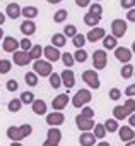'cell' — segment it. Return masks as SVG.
I'll return each mask as SVG.
<instances>
[{
	"mask_svg": "<svg viewBox=\"0 0 135 146\" xmlns=\"http://www.w3.org/2000/svg\"><path fill=\"white\" fill-rule=\"evenodd\" d=\"M99 21H101V17H98V16H94V14H86L84 16V23L87 24V26H91V28H96L98 24H99Z\"/></svg>",
	"mask_w": 135,
	"mask_h": 146,
	"instance_id": "603a6c76",
	"label": "cell"
},
{
	"mask_svg": "<svg viewBox=\"0 0 135 146\" xmlns=\"http://www.w3.org/2000/svg\"><path fill=\"white\" fill-rule=\"evenodd\" d=\"M31 131H33V127L29 125V124H26V125H22V127H10L9 131H7V134H9V137L12 139V141H21V139H24V137H28L29 134H31Z\"/></svg>",
	"mask_w": 135,
	"mask_h": 146,
	"instance_id": "6da1fadb",
	"label": "cell"
},
{
	"mask_svg": "<svg viewBox=\"0 0 135 146\" xmlns=\"http://www.w3.org/2000/svg\"><path fill=\"white\" fill-rule=\"evenodd\" d=\"M132 52L135 53V41H133V45H132Z\"/></svg>",
	"mask_w": 135,
	"mask_h": 146,
	"instance_id": "91938a15",
	"label": "cell"
},
{
	"mask_svg": "<svg viewBox=\"0 0 135 146\" xmlns=\"http://www.w3.org/2000/svg\"><path fill=\"white\" fill-rule=\"evenodd\" d=\"M67 103H69V96H67V95H58L53 100V110H62Z\"/></svg>",
	"mask_w": 135,
	"mask_h": 146,
	"instance_id": "d6986e66",
	"label": "cell"
},
{
	"mask_svg": "<svg viewBox=\"0 0 135 146\" xmlns=\"http://www.w3.org/2000/svg\"><path fill=\"white\" fill-rule=\"evenodd\" d=\"M62 83L67 86V88H72L74 84H75V78H74V72L70 70V69H65L63 72H62Z\"/></svg>",
	"mask_w": 135,
	"mask_h": 146,
	"instance_id": "9c48e42d",
	"label": "cell"
},
{
	"mask_svg": "<svg viewBox=\"0 0 135 146\" xmlns=\"http://www.w3.org/2000/svg\"><path fill=\"white\" fill-rule=\"evenodd\" d=\"M106 35H104V29L103 28H92L91 31H89V35L86 36V40H89V41H98V40H103Z\"/></svg>",
	"mask_w": 135,
	"mask_h": 146,
	"instance_id": "4fadbf2b",
	"label": "cell"
},
{
	"mask_svg": "<svg viewBox=\"0 0 135 146\" xmlns=\"http://www.w3.org/2000/svg\"><path fill=\"white\" fill-rule=\"evenodd\" d=\"M60 139H62V132H60V129L51 127V129L48 131V141H51V143L58 144V141H60Z\"/></svg>",
	"mask_w": 135,
	"mask_h": 146,
	"instance_id": "7402d4cb",
	"label": "cell"
},
{
	"mask_svg": "<svg viewBox=\"0 0 135 146\" xmlns=\"http://www.w3.org/2000/svg\"><path fill=\"white\" fill-rule=\"evenodd\" d=\"M89 102H91V93H89L87 90H79L77 95L74 96V100H72L74 107H77V108H81L82 105H86V103H89Z\"/></svg>",
	"mask_w": 135,
	"mask_h": 146,
	"instance_id": "7a4b0ae2",
	"label": "cell"
},
{
	"mask_svg": "<svg viewBox=\"0 0 135 146\" xmlns=\"http://www.w3.org/2000/svg\"><path fill=\"white\" fill-rule=\"evenodd\" d=\"M12 146H22V144H19V143H12Z\"/></svg>",
	"mask_w": 135,
	"mask_h": 146,
	"instance_id": "94428289",
	"label": "cell"
},
{
	"mask_svg": "<svg viewBox=\"0 0 135 146\" xmlns=\"http://www.w3.org/2000/svg\"><path fill=\"white\" fill-rule=\"evenodd\" d=\"M125 95H126V96H133V95H135V84H130V86L126 88Z\"/></svg>",
	"mask_w": 135,
	"mask_h": 146,
	"instance_id": "f907efd6",
	"label": "cell"
},
{
	"mask_svg": "<svg viewBox=\"0 0 135 146\" xmlns=\"http://www.w3.org/2000/svg\"><path fill=\"white\" fill-rule=\"evenodd\" d=\"M21 102H22V103H31V105H33V102H34V95L29 93V91H24V93L21 95Z\"/></svg>",
	"mask_w": 135,
	"mask_h": 146,
	"instance_id": "8d00e7d4",
	"label": "cell"
},
{
	"mask_svg": "<svg viewBox=\"0 0 135 146\" xmlns=\"http://www.w3.org/2000/svg\"><path fill=\"white\" fill-rule=\"evenodd\" d=\"M118 132H120V139L121 141H126V143L135 137V132H133L132 127H121V129H118Z\"/></svg>",
	"mask_w": 135,
	"mask_h": 146,
	"instance_id": "ac0fdd59",
	"label": "cell"
},
{
	"mask_svg": "<svg viewBox=\"0 0 135 146\" xmlns=\"http://www.w3.org/2000/svg\"><path fill=\"white\" fill-rule=\"evenodd\" d=\"M84 43H86V36H84V35H81V33H77V35L74 36V45L81 50V48L84 46Z\"/></svg>",
	"mask_w": 135,
	"mask_h": 146,
	"instance_id": "836d02e7",
	"label": "cell"
},
{
	"mask_svg": "<svg viewBox=\"0 0 135 146\" xmlns=\"http://www.w3.org/2000/svg\"><path fill=\"white\" fill-rule=\"evenodd\" d=\"M43 53L46 55V58L50 60V62H56L58 58H62V53L51 45V46H46V48H43Z\"/></svg>",
	"mask_w": 135,
	"mask_h": 146,
	"instance_id": "30bf717a",
	"label": "cell"
},
{
	"mask_svg": "<svg viewBox=\"0 0 135 146\" xmlns=\"http://www.w3.org/2000/svg\"><path fill=\"white\" fill-rule=\"evenodd\" d=\"M67 16H69V12H67L65 9H60V11H56V12H55V16H53V21H55L56 24H60V23H65Z\"/></svg>",
	"mask_w": 135,
	"mask_h": 146,
	"instance_id": "d4e9b609",
	"label": "cell"
},
{
	"mask_svg": "<svg viewBox=\"0 0 135 146\" xmlns=\"http://www.w3.org/2000/svg\"><path fill=\"white\" fill-rule=\"evenodd\" d=\"M19 46H21L24 52H29V50L33 48V43L29 41V38H24V40H21V41H19Z\"/></svg>",
	"mask_w": 135,
	"mask_h": 146,
	"instance_id": "60d3db41",
	"label": "cell"
},
{
	"mask_svg": "<svg viewBox=\"0 0 135 146\" xmlns=\"http://www.w3.org/2000/svg\"><path fill=\"white\" fill-rule=\"evenodd\" d=\"M89 14H94V16L101 17V14H103V5H101L99 2H96V4H91V5H89Z\"/></svg>",
	"mask_w": 135,
	"mask_h": 146,
	"instance_id": "4316f807",
	"label": "cell"
},
{
	"mask_svg": "<svg viewBox=\"0 0 135 146\" xmlns=\"http://www.w3.org/2000/svg\"><path fill=\"white\" fill-rule=\"evenodd\" d=\"M104 129H106V131H109V132L118 131V124H116V120H115V119H108V120L104 122Z\"/></svg>",
	"mask_w": 135,
	"mask_h": 146,
	"instance_id": "1f68e13d",
	"label": "cell"
},
{
	"mask_svg": "<svg viewBox=\"0 0 135 146\" xmlns=\"http://www.w3.org/2000/svg\"><path fill=\"white\" fill-rule=\"evenodd\" d=\"M14 62L17 65H28L31 62V57H29L28 52H16L14 53Z\"/></svg>",
	"mask_w": 135,
	"mask_h": 146,
	"instance_id": "5bb4252c",
	"label": "cell"
},
{
	"mask_svg": "<svg viewBox=\"0 0 135 146\" xmlns=\"http://www.w3.org/2000/svg\"><path fill=\"white\" fill-rule=\"evenodd\" d=\"M120 5L123 7V9H133L135 7V0H120Z\"/></svg>",
	"mask_w": 135,
	"mask_h": 146,
	"instance_id": "ee69618b",
	"label": "cell"
},
{
	"mask_svg": "<svg viewBox=\"0 0 135 146\" xmlns=\"http://www.w3.org/2000/svg\"><path fill=\"white\" fill-rule=\"evenodd\" d=\"M126 146H135V139H132V141H128V143H126Z\"/></svg>",
	"mask_w": 135,
	"mask_h": 146,
	"instance_id": "11a10c76",
	"label": "cell"
},
{
	"mask_svg": "<svg viewBox=\"0 0 135 146\" xmlns=\"http://www.w3.org/2000/svg\"><path fill=\"white\" fill-rule=\"evenodd\" d=\"M96 2H99V0H96Z\"/></svg>",
	"mask_w": 135,
	"mask_h": 146,
	"instance_id": "6125c7cd",
	"label": "cell"
},
{
	"mask_svg": "<svg viewBox=\"0 0 135 146\" xmlns=\"http://www.w3.org/2000/svg\"><path fill=\"white\" fill-rule=\"evenodd\" d=\"M43 146H58V144H55V143H51V141H46Z\"/></svg>",
	"mask_w": 135,
	"mask_h": 146,
	"instance_id": "db71d44e",
	"label": "cell"
},
{
	"mask_svg": "<svg viewBox=\"0 0 135 146\" xmlns=\"http://www.w3.org/2000/svg\"><path fill=\"white\" fill-rule=\"evenodd\" d=\"M82 78H84V81H86L91 88H94V90L99 88V78H98V74H96V70H86L84 74H82Z\"/></svg>",
	"mask_w": 135,
	"mask_h": 146,
	"instance_id": "5b68a950",
	"label": "cell"
},
{
	"mask_svg": "<svg viewBox=\"0 0 135 146\" xmlns=\"http://www.w3.org/2000/svg\"><path fill=\"white\" fill-rule=\"evenodd\" d=\"M10 70V62L9 60H0V72L2 74H5V72Z\"/></svg>",
	"mask_w": 135,
	"mask_h": 146,
	"instance_id": "7bdbcfd3",
	"label": "cell"
},
{
	"mask_svg": "<svg viewBox=\"0 0 135 146\" xmlns=\"http://www.w3.org/2000/svg\"><path fill=\"white\" fill-rule=\"evenodd\" d=\"M74 60H75V62H86V60H87V53H86V50H84V48L77 50V52L74 53Z\"/></svg>",
	"mask_w": 135,
	"mask_h": 146,
	"instance_id": "4dcf8cb0",
	"label": "cell"
},
{
	"mask_svg": "<svg viewBox=\"0 0 135 146\" xmlns=\"http://www.w3.org/2000/svg\"><path fill=\"white\" fill-rule=\"evenodd\" d=\"M75 122H77V127H79L81 131H84V132H89L91 129H94V122H92L91 119L82 117V115H77V117H75Z\"/></svg>",
	"mask_w": 135,
	"mask_h": 146,
	"instance_id": "ba28073f",
	"label": "cell"
},
{
	"mask_svg": "<svg viewBox=\"0 0 135 146\" xmlns=\"http://www.w3.org/2000/svg\"><path fill=\"white\" fill-rule=\"evenodd\" d=\"M50 84H51L53 88H58V86L62 84V78H60L58 74H50Z\"/></svg>",
	"mask_w": 135,
	"mask_h": 146,
	"instance_id": "74e56055",
	"label": "cell"
},
{
	"mask_svg": "<svg viewBox=\"0 0 135 146\" xmlns=\"http://www.w3.org/2000/svg\"><path fill=\"white\" fill-rule=\"evenodd\" d=\"M21 31L26 35V38H29L31 35H34L36 33V24L33 23V21H29V19H26L22 24H21Z\"/></svg>",
	"mask_w": 135,
	"mask_h": 146,
	"instance_id": "7c38bea8",
	"label": "cell"
},
{
	"mask_svg": "<svg viewBox=\"0 0 135 146\" xmlns=\"http://www.w3.org/2000/svg\"><path fill=\"white\" fill-rule=\"evenodd\" d=\"M123 108L126 110V113H128V115H132V113H133V110H135V102H133L132 98H128V100H126V103L123 105Z\"/></svg>",
	"mask_w": 135,
	"mask_h": 146,
	"instance_id": "ab89813d",
	"label": "cell"
},
{
	"mask_svg": "<svg viewBox=\"0 0 135 146\" xmlns=\"http://www.w3.org/2000/svg\"><path fill=\"white\" fill-rule=\"evenodd\" d=\"M21 12H22V9L19 7V4H9L7 5V9H5V14L10 17V19H17L19 16H21Z\"/></svg>",
	"mask_w": 135,
	"mask_h": 146,
	"instance_id": "8fae6325",
	"label": "cell"
},
{
	"mask_svg": "<svg viewBox=\"0 0 135 146\" xmlns=\"http://www.w3.org/2000/svg\"><path fill=\"white\" fill-rule=\"evenodd\" d=\"M26 83L29 86H36L38 84V76L34 74V72H28V74H26Z\"/></svg>",
	"mask_w": 135,
	"mask_h": 146,
	"instance_id": "d590c367",
	"label": "cell"
},
{
	"mask_svg": "<svg viewBox=\"0 0 135 146\" xmlns=\"http://www.w3.org/2000/svg\"><path fill=\"white\" fill-rule=\"evenodd\" d=\"M19 46V41L14 38V36H7L5 41H4V50L5 52H16Z\"/></svg>",
	"mask_w": 135,
	"mask_h": 146,
	"instance_id": "e0dca14e",
	"label": "cell"
},
{
	"mask_svg": "<svg viewBox=\"0 0 135 146\" xmlns=\"http://www.w3.org/2000/svg\"><path fill=\"white\" fill-rule=\"evenodd\" d=\"M126 21L135 23V9H130V11H128V14H126Z\"/></svg>",
	"mask_w": 135,
	"mask_h": 146,
	"instance_id": "681fc988",
	"label": "cell"
},
{
	"mask_svg": "<svg viewBox=\"0 0 135 146\" xmlns=\"http://www.w3.org/2000/svg\"><path fill=\"white\" fill-rule=\"evenodd\" d=\"M38 14H39V11H38V7H34V5H28V7H24L22 12H21V16H24V17L29 19V21H33Z\"/></svg>",
	"mask_w": 135,
	"mask_h": 146,
	"instance_id": "2e32d148",
	"label": "cell"
},
{
	"mask_svg": "<svg viewBox=\"0 0 135 146\" xmlns=\"http://www.w3.org/2000/svg\"><path fill=\"white\" fill-rule=\"evenodd\" d=\"M111 31H113V36L115 38H121L125 33H126V21L123 19H115L111 23Z\"/></svg>",
	"mask_w": 135,
	"mask_h": 146,
	"instance_id": "3957f363",
	"label": "cell"
},
{
	"mask_svg": "<svg viewBox=\"0 0 135 146\" xmlns=\"http://www.w3.org/2000/svg\"><path fill=\"white\" fill-rule=\"evenodd\" d=\"M33 110H34V113L43 115V113L46 112V103H45L43 100H34V102H33Z\"/></svg>",
	"mask_w": 135,
	"mask_h": 146,
	"instance_id": "cb8c5ba5",
	"label": "cell"
},
{
	"mask_svg": "<svg viewBox=\"0 0 135 146\" xmlns=\"http://www.w3.org/2000/svg\"><path fill=\"white\" fill-rule=\"evenodd\" d=\"M62 60H63V64L67 65V67H72L74 65V55L72 53H69V52H67V53H62Z\"/></svg>",
	"mask_w": 135,
	"mask_h": 146,
	"instance_id": "d6a6232c",
	"label": "cell"
},
{
	"mask_svg": "<svg viewBox=\"0 0 135 146\" xmlns=\"http://www.w3.org/2000/svg\"><path fill=\"white\" fill-rule=\"evenodd\" d=\"M2 36H4V31H2V28H0V40H2Z\"/></svg>",
	"mask_w": 135,
	"mask_h": 146,
	"instance_id": "680465c9",
	"label": "cell"
},
{
	"mask_svg": "<svg viewBox=\"0 0 135 146\" xmlns=\"http://www.w3.org/2000/svg\"><path fill=\"white\" fill-rule=\"evenodd\" d=\"M104 134H106V129H104V125H101V124H96V125H94V136H96V137H104Z\"/></svg>",
	"mask_w": 135,
	"mask_h": 146,
	"instance_id": "f35d334b",
	"label": "cell"
},
{
	"mask_svg": "<svg viewBox=\"0 0 135 146\" xmlns=\"http://www.w3.org/2000/svg\"><path fill=\"white\" fill-rule=\"evenodd\" d=\"M34 74L36 76H50L51 74V65H50V62L36 60L34 62Z\"/></svg>",
	"mask_w": 135,
	"mask_h": 146,
	"instance_id": "277c9868",
	"label": "cell"
},
{
	"mask_svg": "<svg viewBox=\"0 0 135 146\" xmlns=\"http://www.w3.org/2000/svg\"><path fill=\"white\" fill-rule=\"evenodd\" d=\"M120 96H121L120 90H116V88H115V90H111V91H109V98H111V100H118Z\"/></svg>",
	"mask_w": 135,
	"mask_h": 146,
	"instance_id": "7dc6e473",
	"label": "cell"
},
{
	"mask_svg": "<svg viewBox=\"0 0 135 146\" xmlns=\"http://www.w3.org/2000/svg\"><path fill=\"white\" fill-rule=\"evenodd\" d=\"M133 67L130 65V64H126V65H123V69H121V78L123 79H128V78H132L133 76Z\"/></svg>",
	"mask_w": 135,
	"mask_h": 146,
	"instance_id": "f1b7e54d",
	"label": "cell"
},
{
	"mask_svg": "<svg viewBox=\"0 0 135 146\" xmlns=\"http://www.w3.org/2000/svg\"><path fill=\"white\" fill-rule=\"evenodd\" d=\"M82 117H86V119H92V115H94V110L92 108H89V107H86V108H82V113H81Z\"/></svg>",
	"mask_w": 135,
	"mask_h": 146,
	"instance_id": "f6af8a7d",
	"label": "cell"
},
{
	"mask_svg": "<svg viewBox=\"0 0 135 146\" xmlns=\"http://www.w3.org/2000/svg\"><path fill=\"white\" fill-rule=\"evenodd\" d=\"M63 120H65V117H63V113H60V112H53V113L46 115V122H48L50 125H60V124H63Z\"/></svg>",
	"mask_w": 135,
	"mask_h": 146,
	"instance_id": "9a60e30c",
	"label": "cell"
},
{
	"mask_svg": "<svg viewBox=\"0 0 135 146\" xmlns=\"http://www.w3.org/2000/svg\"><path fill=\"white\" fill-rule=\"evenodd\" d=\"M75 5L77 7H89L91 5V0H75Z\"/></svg>",
	"mask_w": 135,
	"mask_h": 146,
	"instance_id": "c3c4849f",
	"label": "cell"
},
{
	"mask_svg": "<svg viewBox=\"0 0 135 146\" xmlns=\"http://www.w3.org/2000/svg\"><path fill=\"white\" fill-rule=\"evenodd\" d=\"M113 113H115V117H116L118 120H123L125 117H128V113H126V110H125L123 107H116V108L113 110Z\"/></svg>",
	"mask_w": 135,
	"mask_h": 146,
	"instance_id": "e575fe53",
	"label": "cell"
},
{
	"mask_svg": "<svg viewBox=\"0 0 135 146\" xmlns=\"http://www.w3.org/2000/svg\"><path fill=\"white\" fill-rule=\"evenodd\" d=\"M21 105H22L21 100H12V102L9 103V110H10V112H19V110H21Z\"/></svg>",
	"mask_w": 135,
	"mask_h": 146,
	"instance_id": "b9f144b4",
	"label": "cell"
},
{
	"mask_svg": "<svg viewBox=\"0 0 135 146\" xmlns=\"http://www.w3.org/2000/svg\"><path fill=\"white\" fill-rule=\"evenodd\" d=\"M28 53H29V57H31V58L38 60V58L41 57V53H43V48H41V45H34V46H33Z\"/></svg>",
	"mask_w": 135,
	"mask_h": 146,
	"instance_id": "83f0119b",
	"label": "cell"
},
{
	"mask_svg": "<svg viewBox=\"0 0 135 146\" xmlns=\"http://www.w3.org/2000/svg\"><path fill=\"white\" fill-rule=\"evenodd\" d=\"M128 122H130V125H132V127H135V113H132V115H130Z\"/></svg>",
	"mask_w": 135,
	"mask_h": 146,
	"instance_id": "816d5d0a",
	"label": "cell"
},
{
	"mask_svg": "<svg viewBox=\"0 0 135 146\" xmlns=\"http://www.w3.org/2000/svg\"><path fill=\"white\" fill-rule=\"evenodd\" d=\"M5 23V14H2V12H0V26H2Z\"/></svg>",
	"mask_w": 135,
	"mask_h": 146,
	"instance_id": "f5cc1de1",
	"label": "cell"
},
{
	"mask_svg": "<svg viewBox=\"0 0 135 146\" xmlns=\"http://www.w3.org/2000/svg\"><path fill=\"white\" fill-rule=\"evenodd\" d=\"M115 57H116L120 62L128 64L130 58H132V52H130L128 48H125V46H116V48H115Z\"/></svg>",
	"mask_w": 135,
	"mask_h": 146,
	"instance_id": "8992f818",
	"label": "cell"
},
{
	"mask_svg": "<svg viewBox=\"0 0 135 146\" xmlns=\"http://www.w3.org/2000/svg\"><path fill=\"white\" fill-rule=\"evenodd\" d=\"M103 45H104V48H109V50H113V48H116V38L111 35V36H104L103 38Z\"/></svg>",
	"mask_w": 135,
	"mask_h": 146,
	"instance_id": "484cf974",
	"label": "cell"
},
{
	"mask_svg": "<svg viewBox=\"0 0 135 146\" xmlns=\"http://www.w3.org/2000/svg\"><path fill=\"white\" fill-rule=\"evenodd\" d=\"M48 2H50V4H60L62 0H48Z\"/></svg>",
	"mask_w": 135,
	"mask_h": 146,
	"instance_id": "9f6ffc18",
	"label": "cell"
},
{
	"mask_svg": "<svg viewBox=\"0 0 135 146\" xmlns=\"http://www.w3.org/2000/svg\"><path fill=\"white\" fill-rule=\"evenodd\" d=\"M17 88H19V84H17L16 79H10V81L7 83V90H9V91H16Z\"/></svg>",
	"mask_w": 135,
	"mask_h": 146,
	"instance_id": "bcb514c9",
	"label": "cell"
},
{
	"mask_svg": "<svg viewBox=\"0 0 135 146\" xmlns=\"http://www.w3.org/2000/svg\"><path fill=\"white\" fill-rule=\"evenodd\" d=\"M98 146H109V144H108V143H99Z\"/></svg>",
	"mask_w": 135,
	"mask_h": 146,
	"instance_id": "6f0895ef",
	"label": "cell"
},
{
	"mask_svg": "<svg viewBox=\"0 0 135 146\" xmlns=\"http://www.w3.org/2000/svg\"><path fill=\"white\" fill-rule=\"evenodd\" d=\"M92 64L96 69H104L106 67V53L103 50H96L92 55Z\"/></svg>",
	"mask_w": 135,
	"mask_h": 146,
	"instance_id": "52a82bcc",
	"label": "cell"
},
{
	"mask_svg": "<svg viewBox=\"0 0 135 146\" xmlns=\"http://www.w3.org/2000/svg\"><path fill=\"white\" fill-rule=\"evenodd\" d=\"M51 43H53L55 48H60V46H63L67 43V38L63 36V33H56V35L51 36Z\"/></svg>",
	"mask_w": 135,
	"mask_h": 146,
	"instance_id": "44dd1931",
	"label": "cell"
},
{
	"mask_svg": "<svg viewBox=\"0 0 135 146\" xmlns=\"http://www.w3.org/2000/svg\"><path fill=\"white\" fill-rule=\"evenodd\" d=\"M77 35V28L74 26V24H69V26H65V29H63V36L67 38V36H69V38H74Z\"/></svg>",
	"mask_w": 135,
	"mask_h": 146,
	"instance_id": "f546056e",
	"label": "cell"
},
{
	"mask_svg": "<svg viewBox=\"0 0 135 146\" xmlns=\"http://www.w3.org/2000/svg\"><path fill=\"white\" fill-rule=\"evenodd\" d=\"M79 141H81L82 146H94V143H96V136L91 134V132H82V136H81Z\"/></svg>",
	"mask_w": 135,
	"mask_h": 146,
	"instance_id": "ffe728a7",
	"label": "cell"
}]
</instances>
